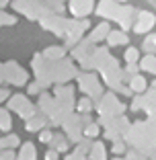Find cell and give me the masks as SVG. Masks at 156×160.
Here are the masks:
<instances>
[{
  "mask_svg": "<svg viewBox=\"0 0 156 160\" xmlns=\"http://www.w3.org/2000/svg\"><path fill=\"white\" fill-rule=\"evenodd\" d=\"M152 25H154V17L148 14V12H142V14H140V21L136 23V29H133V31H136V33H146Z\"/></svg>",
  "mask_w": 156,
  "mask_h": 160,
  "instance_id": "6da1fadb",
  "label": "cell"
},
{
  "mask_svg": "<svg viewBox=\"0 0 156 160\" xmlns=\"http://www.w3.org/2000/svg\"><path fill=\"white\" fill-rule=\"evenodd\" d=\"M19 160H35V150H33L31 144L23 146V150H21V154H19Z\"/></svg>",
  "mask_w": 156,
  "mask_h": 160,
  "instance_id": "7a4b0ae2",
  "label": "cell"
},
{
  "mask_svg": "<svg viewBox=\"0 0 156 160\" xmlns=\"http://www.w3.org/2000/svg\"><path fill=\"white\" fill-rule=\"evenodd\" d=\"M109 43H111V45H117V43H128V37H125L121 31H115V33L109 35Z\"/></svg>",
  "mask_w": 156,
  "mask_h": 160,
  "instance_id": "3957f363",
  "label": "cell"
},
{
  "mask_svg": "<svg viewBox=\"0 0 156 160\" xmlns=\"http://www.w3.org/2000/svg\"><path fill=\"white\" fill-rule=\"evenodd\" d=\"M132 88L133 90H144V78L142 76H133L132 78Z\"/></svg>",
  "mask_w": 156,
  "mask_h": 160,
  "instance_id": "277c9868",
  "label": "cell"
},
{
  "mask_svg": "<svg viewBox=\"0 0 156 160\" xmlns=\"http://www.w3.org/2000/svg\"><path fill=\"white\" fill-rule=\"evenodd\" d=\"M17 144H19V140H17L14 136H10V138H2V140H0V146H2V148H4V146L13 148V146H17Z\"/></svg>",
  "mask_w": 156,
  "mask_h": 160,
  "instance_id": "5b68a950",
  "label": "cell"
},
{
  "mask_svg": "<svg viewBox=\"0 0 156 160\" xmlns=\"http://www.w3.org/2000/svg\"><path fill=\"white\" fill-rule=\"evenodd\" d=\"M125 60H128V62H132V64H133V62L138 60V49H133V47H129L128 52H125Z\"/></svg>",
  "mask_w": 156,
  "mask_h": 160,
  "instance_id": "8992f818",
  "label": "cell"
},
{
  "mask_svg": "<svg viewBox=\"0 0 156 160\" xmlns=\"http://www.w3.org/2000/svg\"><path fill=\"white\" fill-rule=\"evenodd\" d=\"M78 109H80V111H82V113H86V109H88V111H90V101H80V107H78Z\"/></svg>",
  "mask_w": 156,
  "mask_h": 160,
  "instance_id": "52a82bcc",
  "label": "cell"
},
{
  "mask_svg": "<svg viewBox=\"0 0 156 160\" xmlns=\"http://www.w3.org/2000/svg\"><path fill=\"white\" fill-rule=\"evenodd\" d=\"M86 133H90V136H97V133H99V129H97V125H90V127H86Z\"/></svg>",
  "mask_w": 156,
  "mask_h": 160,
  "instance_id": "ba28073f",
  "label": "cell"
},
{
  "mask_svg": "<svg viewBox=\"0 0 156 160\" xmlns=\"http://www.w3.org/2000/svg\"><path fill=\"white\" fill-rule=\"evenodd\" d=\"M48 160H58V152H53V150H49L48 152V156H45Z\"/></svg>",
  "mask_w": 156,
  "mask_h": 160,
  "instance_id": "9c48e42d",
  "label": "cell"
},
{
  "mask_svg": "<svg viewBox=\"0 0 156 160\" xmlns=\"http://www.w3.org/2000/svg\"><path fill=\"white\" fill-rule=\"evenodd\" d=\"M41 140H43V142H49V140H52V133H49V132L41 133Z\"/></svg>",
  "mask_w": 156,
  "mask_h": 160,
  "instance_id": "30bf717a",
  "label": "cell"
},
{
  "mask_svg": "<svg viewBox=\"0 0 156 160\" xmlns=\"http://www.w3.org/2000/svg\"><path fill=\"white\" fill-rule=\"evenodd\" d=\"M0 160H13V152H6V154L0 156Z\"/></svg>",
  "mask_w": 156,
  "mask_h": 160,
  "instance_id": "8fae6325",
  "label": "cell"
}]
</instances>
